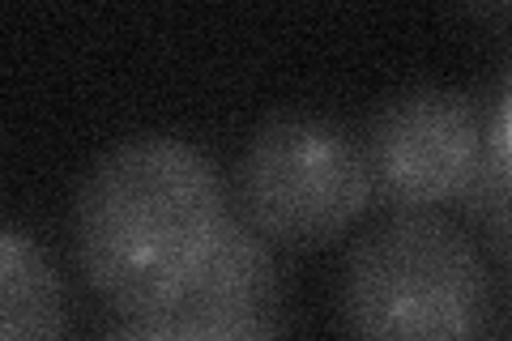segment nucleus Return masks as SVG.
Returning a JSON list of instances; mask_svg holds the SVG:
<instances>
[{
	"label": "nucleus",
	"mask_w": 512,
	"mask_h": 341,
	"mask_svg": "<svg viewBox=\"0 0 512 341\" xmlns=\"http://www.w3.org/2000/svg\"><path fill=\"white\" fill-rule=\"evenodd\" d=\"M376 192L367 141L316 116L269 120L239 162L244 222L274 248H320L350 231Z\"/></svg>",
	"instance_id": "nucleus-3"
},
{
	"label": "nucleus",
	"mask_w": 512,
	"mask_h": 341,
	"mask_svg": "<svg viewBox=\"0 0 512 341\" xmlns=\"http://www.w3.org/2000/svg\"><path fill=\"white\" fill-rule=\"evenodd\" d=\"M227 222L210 158L180 137H137L90 171L77 197V256L90 286L141 320L201 278Z\"/></svg>",
	"instance_id": "nucleus-1"
},
{
	"label": "nucleus",
	"mask_w": 512,
	"mask_h": 341,
	"mask_svg": "<svg viewBox=\"0 0 512 341\" xmlns=\"http://www.w3.org/2000/svg\"><path fill=\"white\" fill-rule=\"evenodd\" d=\"M269 299H274L269 243L248 222L231 218L201 278L171 307L141 316L128 341H278Z\"/></svg>",
	"instance_id": "nucleus-5"
},
{
	"label": "nucleus",
	"mask_w": 512,
	"mask_h": 341,
	"mask_svg": "<svg viewBox=\"0 0 512 341\" xmlns=\"http://www.w3.org/2000/svg\"><path fill=\"white\" fill-rule=\"evenodd\" d=\"M0 341H56L60 337V282L52 261L35 239L22 231H5L0 239Z\"/></svg>",
	"instance_id": "nucleus-6"
},
{
	"label": "nucleus",
	"mask_w": 512,
	"mask_h": 341,
	"mask_svg": "<svg viewBox=\"0 0 512 341\" xmlns=\"http://www.w3.org/2000/svg\"><path fill=\"white\" fill-rule=\"evenodd\" d=\"M342 316L350 341H478L487 316L483 256L440 214H397L350 252Z\"/></svg>",
	"instance_id": "nucleus-2"
},
{
	"label": "nucleus",
	"mask_w": 512,
	"mask_h": 341,
	"mask_svg": "<svg viewBox=\"0 0 512 341\" xmlns=\"http://www.w3.org/2000/svg\"><path fill=\"white\" fill-rule=\"evenodd\" d=\"M495 141H500V150L512 158V86L504 94V107H500V124H495Z\"/></svg>",
	"instance_id": "nucleus-7"
},
{
	"label": "nucleus",
	"mask_w": 512,
	"mask_h": 341,
	"mask_svg": "<svg viewBox=\"0 0 512 341\" xmlns=\"http://www.w3.org/2000/svg\"><path fill=\"white\" fill-rule=\"evenodd\" d=\"M372 180L406 214L466 197L483 171V116L457 90H410L367 133Z\"/></svg>",
	"instance_id": "nucleus-4"
}]
</instances>
